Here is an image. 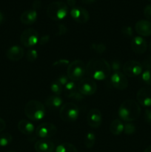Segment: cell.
I'll use <instances>...</instances> for the list:
<instances>
[{
  "instance_id": "3957f363",
  "label": "cell",
  "mask_w": 151,
  "mask_h": 152,
  "mask_svg": "<svg viewBox=\"0 0 151 152\" xmlns=\"http://www.w3.org/2000/svg\"><path fill=\"white\" fill-rule=\"evenodd\" d=\"M25 114L29 120L33 121H38L45 117V106L38 100L29 101L25 106Z\"/></svg>"
},
{
  "instance_id": "1f68e13d",
  "label": "cell",
  "mask_w": 151,
  "mask_h": 152,
  "mask_svg": "<svg viewBox=\"0 0 151 152\" xmlns=\"http://www.w3.org/2000/svg\"><path fill=\"white\" fill-rule=\"evenodd\" d=\"M67 32H68V28L66 27V25H63V24H59L57 25L56 32L55 33V34L56 36H62L65 35Z\"/></svg>"
},
{
  "instance_id": "7dc6e473",
  "label": "cell",
  "mask_w": 151,
  "mask_h": 152,
  "mask_svg": "<svg viewBox=\"0 0 151 152\" xmlns=\"http://www.w3.org/2000/svg\"><path fill=\"white\" fill-rule=\"evenodd\" d=\"M148 49H149L150 52L151 53V41L150 42V44H149V46H148Z\"/></svg>"
},
{
  "instance_id": "ac0fdd59",
  "label": "cell",
  "mask_w": 151,
  "mask_h": 152,
  "mask_svg": "<svg viewBox=\"0 0 151 152\" xmlns=\"http://www.w3.org/2000/svg\"><path fill=\"white\" fill-rule=\"evenodd\" d=\"M24 54H25V50L19 45L11 46L6 52V56L7 59L13 62L20 60L24 56Z\"/></svg>"
},
{
  "instance_id": "836d02e7",
  "label": "cell",
  "mask_w": 151,
  "mask_h": 152,
  "mask_svg": "<svg viewBox=\"0 0 151 152\" xmlns=\"http://www.w3.org/2000/svg\"><path fill=\"white\" fill-rule=\"evenodd\" d=\"M70 63V61L68 59H61L59 60L56 61L53 64V67H68L69 65V64Z\"/></svg>"
},
{
  "instance_id": "5bb4252c",
  "label": "cell",
  "mask_w": 151,
  "mask_h": 152,
  "mask_svg": "<svg viewBox=\"0 0 151 152\" xmlns=\"http://www.w3.org/2000/svg\"><path fill=\"white\" fill-rule=\"evenodd\" d=\"M137 102L143 107L151 106V88L149 87H142L138 91L136 94Z\"/></svg>"
},
{
  "instance_id": "681fc988",
  "label": "cell",
  "mask_w": 151,
  "mask_h": 152,
  "mask_svg": "<svg viewBox=\"0 0 151 152\" xmlns=\"http://www.w3.org/2000/svg\"><path fill=\"white\" fill-rule=\"evenodd\" d=\"M8 152H16V151H8Z\"/></svg>"
},
{
  "instance_id": "8d00e7d4",
  "label": "cell",
  "mask_w": 151,
  "mask_h": 152,
  "mask_svg": "<svg viewBox=\"0 0 151 152\" xmlns=\"http://www.w3.org/2000/svg\"><path fill=\"white\" fill-rule=\"evenodd\" d=\"M69 80L68 75H61L57 78L56 81L59 83L62 86H65L68 83H69Z\"/></svg>"
},
{
  "instance_id": "7bdbcfd3",
  "label": "cell",
  "mask_w": 151,
  "mask_h": 152,
  "mask_svg": "<svg viewBox=\"0 0 151 152\" xmlns=\"http://www.w3.org/2000/svg\"><path fill=\"white\" fill-rule=\"evenodd\" d=\"M76 0H67V5L70 6L73 8V7H76Z\"/></svg>"
},
{
  "instance_id": "9c48e42d",
  "label": "cell",
  "mask_w": 151,
  "mask_h": 152,
  "mask_svg": "<svg viewBox=\"0 0 151 152\" xmlns=\"http://www.w3.org/2000/svg\"><path fill=\"white\" fill-rule=\"evenodd\" d=\"M123 71L129 77H135L140 75L143 71L142 63L136 60H129L123 65Z\"/></svg>"
},
{
  "instance_id": "9a60e30c",
  "label": "cell",
  "mask_w": 151,
  "mask_h": 152,
  "mask_svg": "<svg viewBox=\"0 0 151 152\" xmlns=\"http://www.w3.org/2000/svg\"><path fill=\"white\" fill-rule=\"evenodd\" d=\"M65 95L68 98L76 101H81L84 99V96L79 93L77 88V86L73 81H69V83L65 86Z\"/></svg>"
},
{
  "instance_id": "f546056e",
  "label": "cell",
  "mask_w": 151,
  "mask_h": 152,
  "mask_svg": "<svg viewBox=\"0 0 151 152\" xmlns=\"http://www.w3.org/2000/svg\"><path fill=\"white\" fill-rule=\"evenodd\" d=\"M136 127L132 123H126L124 124V133L127 135H132L136 132Z\"/></svg>"
},
{
  "instance_id": "d4e9b609",
  "label": "cell",
  "mask_w": 151,
  "mask_h": 152,
  "mask_svg": "<svg viewBox=\"0 0 151 152\" xmlns=\"http://www.w3.org/2000/svg\"><path fill=\"white\" fill-rule=\"evenodd\" d=\"M96 142V135L93 132H88L84 137V145L87 148H92Z\"/></svg>"
},
{
  "instance_id": "b9f144b4",
  "label": "cell",
  "mask_w": 151,
  "mask_h": 152,
  "mask_svg": "<svg viewBox=\"0 0 151 152\" xmlns=\"http://www.w3.org/2000/svg\"><path fill=\"white\" fill-rule=\"evenodd\" d=\"M6 128V123L3 119L0 118V132H3Z\"/></svg>"
},
{
  "instance_id": "7c38bea8",
  "label": "cell",
  "mask_w": 151,
  "mask_h": 152,
  "mask_svg": "<svg viewBox=\"0 0 151 152\" xmlns=\"http://www.w3.org/2000/svg\"><path fill=\"white\" fill-rule=\"evenodd\" d=\"M70 14L76 22L80 24L86 23L90 19L88 11L82 7H73L70 11Z\"/></svg>"
},
{
  "instance_id": "ee69618b",
  "label": "cell",
  "mask_w": 151,
  "mask_h": 152,
  "mask_svg": "<svg viewBox=\"0 0 151 152\" xmlns=\"http://www.w3.org/2000/svg\"><path fill=\"white\" fill-rule=\"evenodd\" d=\"M81 1H82L84 4H92V3L95 2V1H96V0H81Z\"/></svg>"
},
{
  "instance_id": "7402d4cb",
  "label": "cell",
  "mask_w": 151,
  "mask_h": 152,
  "mask_svg": "<svg viewBox=\"0 0 151 152\" xmlns=\"http://www.w3.org/2000/svg\"><path fill=\"white\" fill-rule=\"evenodd\" d=\"M45 105L50 109H56L61 108L63 105V100L60 96L57 95H50L45 100Z\"/></svg>"
},
{
  "instance_id": "f1b7e54d",
  "label": "cell",
  "mask_w": 151,
  "mask_h": 152,
  "mask_svg": "<svg viewBox=\"0 0 151 152\" xmlns=\"http://www.w3.org/2000/svg\"><path fill=\"white\" fill-rule=\"evenodd\" d=\"M38 58V52L36 49H30L26 53V59L28 62H34Z\"/></svg>"
},
{
  "instance_id": "6da1fadb",
  "label": "cell",
  "mask_w": 151,
  "mask_h": 152,
  "mask_svg": "<svg viewBox=\"0 0 151 152\" xmlns=\"http://www.w3.org/2000/svg\"><path fill=\"white\" fill-rule=\"evenodd\" d=\"M86 66L87 75L93 80H105L111 73L110 65L105 59H92Z\"/></svg>"
},
{
  "instance_id": "4316f807",
  "label": "cell",
  "mask_w": 151,
  "mask_h": 152,
  "mask_svg": "<svg viewBox=\"0 0 151 152\" xmlns=\"http://www.w3.org/2000/svg\"><path fill=\"white\" fill-rule=\"evenodd\" d=\"M90 48L98 54H102L106 50V45L103 43H92Z\"/></svg>"
},
{
  "instance_id": "603a6c76",
  "label": "cell",
  "mask_w": 151,
  "mask_h": 152,
  "mask_svg": "<svg viewBox=\"0 0 151 152\" xmlns=\"http://www.w3.org/2000/svg\"><path fill=\"white\" fill-rule=\"evenodd\" d=\"M110 132L115 136L120 135L124 132V123L118 119H115L110 126Z\"/></svg>"
},
{
  "instance_id": "74e56055",
  "label": "cell",
  "mask_w": 151,
  "mask_h": 152,
  "mask_svg": "<svg viewBox=\"0 0 151 152\" xmlns=\"http://www.w3.org/2000/svg\"><path fill=\"white\" fill-rule=\"evenodd\" d=\"M50 37L48 34L41 36V37H39V39H38V44L39 45H46L49 41H50Z\"/></svg>"
},
{
  "instance_id": "c3c4849f",
  "label": "cell",
  "mask_w": 151,
  "mask_h": 152,
  "mask_svg": "<svg viewBox=\"0 0 151 152\" xmlns=\"http://www.w3.org/2000/svg\"><path fill=\"white\" fill-rule=\"evenodd\" d=\"M147 1H150V2H151V0H147Z\"/></svg>"
},
{
  "instance_id": "52a82bcc",
  "label": "cell",
  "mask_w": 151,
  "mask_h": 152,
  "mask_svg": "<svg viewBox=\"0 0 151 152\" xmlns=\"http://www.w3.org/2000/svg\"><path fill=\"white\" fill-rule=\"evenodd\" d=\"M39 35L38 33L33 28L25 29L20 36V42L26 48L33 47L38 44Z\"/></svg>"
},
{
  "instance_id": "277c9868",
  "label": "cell",
  "mask_w": 151,
  "mask_h": 152,
  "mask_svg": "<svg viewBox=\"0 0 151 152\" xmlns=\"http://www.w3.org/2000/svg\"><path fill=\"white\" fill-rule=\"evenodd\" d=\"M68 13V6L61 1H53L47 8V15L53 21H60L65 19Z\"/></svg>"
},
{
  "instance_id": "ab89813d",
  "label": "cell",
  "mask_w": 151,
  "mask_h": 152,
  "mask_svg": "<svg viewBox=\"0 0 151 152\" xmlns=\"http://www.w3.org/2000/svg\"><path fill=\"white\" fill-rule=\"evenodd\" d=\"M144 121L146 122L148 125L151 126V110H145L144 114Z\"/></svg>"
},
{
  "instance_id": "ba28073f",
  "label": "cell",
  "mask_w": 151,
  "mask_h": 152,
  "mask_svg": "<svg viewBox=\"0 0 151 152\" xmlns=\"http://www.w3.org/2000/svg\"><path fill=\"white\" fill-rule=\"evenodd\" d=\"M77 88L83 96H91L97 91V85L92 78L84 77L80 80L77 86Z\"/></svg>"
},
{
  "instance_id": "4dcf8cb0",
  "label": "cell",
  "mask_w": 151,
  "mask_h": 152,
  "mask_svg": "<svg viewBox=\"0 0 151 152\" xmlns=\"http://www.w3.org/2000/svg\"><path fill=\"white\" fill-rule=\"evenodd\" d=\"M142 79L145 84L151 86V70H145L142 74Z\"/></svg>"
},
{
  "instance_id": "f6af8a7d",
  "label": "cell",
  "mask_w": 151,
  "mask_h": 152,
  "mask_svg": "<svg viewBox=\"0 0 151 152\" xmlns=\"http://www.w3.org/2000/svg\"><path fill=\"white\" fill-rule=\"evenodd\" d=\"M3 20H4V16H3L2 13L0 11V25L3 22Z\"/></svg>"
},
{
  "instance_id": "60d3db41",
  "label": "cell",
  "mask_w": 151,
  "mask_h": 152,
  "mask_svg": "<svg viewBox=\"0 0 151 152\" xmlns=\"http://www.w3.org/2000/svg\"><path fill=\"white\" fill-rule=\"evenodd\" d=\"M41 1H39V0H35V1L33 2L32 9H33V10H38V9L41 8Z\"/></svg>"
},
{
  "instance_id": "2e32d148",
  "label": "cell",
  "mask_w": 151,
  "mask_h": 152,
  "mask_svg": "<svg viewBox=\"0 0 151 152\" xmlns=\"http://www.w3.org/2000/svg\"><path fill=\"white\" fill-rule=\"evenodd\" d=\"M130 45H131L133 51L137 54H143L144 53L146 52L148 48L146 40L140 36L133 37Z\"/></svg>"
},
{
  "instance_id": "44dd1931",
  "label": "cell",
  "mask_w": 151,
  "mask_h": 152,
  "mask_svg": "<svg viewBox=\"0 0 151 152\" xmlns=\"http://www.w3.org/2000/svg\"><path fill=\"white\" fill-rule=\"evenodd\" d=\"M18 129L25 135H30L35 131L34 125L27 120H22L18 123Z\"/></svg>"
},
{
  "instance_id": "30bf717a",
  "label": "cell",
  "mask_w": 151,
  "mask_h": 152,
  "mask_svg": "<svg viewBox=\"0 0 151 152\" xmlns=\"http://www.w3.org/2000/svg\"><path fill=\"white\" fill-rule=\"evenodd\" d=\"M57 129L53 124L50 123H43L37 126L35 132L37 137L42 139L52 137L56 134Z\"/></svg>"
},
{
  "instance_id": "bcb514c9",
  "label": "cell",
  "mask_w": 151,
  "mask_h": 152,
  "mask_svg": "<svg viewBox=\"0 0 151 152\" xmlns=\"http://www.w3.org/2000/svg\"><path fill=\"white\" fill-rule=\"evenodd\" d=\"M144 152H151V145H150V146H148L147 148H146V149L144 151Z\"/></svg>"
},
{
  "instance_id": "ffe728a7",
  "label": "cell",
  "mask_w": 151,
  "mask_h": 152,
  "mask_svg": "<svg viewBox=\"0 0 151 152\" xmlns=\"http://www.w3.org/2000/svg\"><path fill=\"white\" fill-rule=\"evenodd\" d=\"M37 16H38V14H37L36 10L33 9H30V10H25L21 14L20 21L24 25H33L36 21Z\"/></svg>"
},
{
  "instance_id": "484cf974",
  "label": "cell",
  "mask_w": 151,
  "mask_h": 152,
  "mask_svg": "<svg viewBox=\"0 0 151 152\" xmlns=\"http://www.w3.org/2000/svg\"><path fill=\"white\" fill-rule=\"evenodd\" d=\"M12 135L9 133H3L0 134V146L4 147L12 142Z\"/></svg>"
},
{
  "instance_id": "5b68a950",
  "label": "cell",
  "mask_w": 151,
  "mask_h": 152,
  "mask_svg": "<svg viewBox=\"0 0 151 152\" xmlns=\"http://www.w3.org/2000/svg\"><path fill=\"white\" fill-rule=\"evenodd\" d=\"M87 73V66L80 59L73 61L68 66L67 75L71 81H80Z\"/></svg>"
},
{
  "instance_id": "7a4b0ae2",
  "label": "cell",
  "mask_w": 151,
  "mask_h": 152,
  "mask_svg": "<svg viewBox=\"0 0 151 152\" xmlns=\"http://www.w3.org/2000/svg\"><path fill=\"white\" fill-rule=\"evenodd\" d=\"M118 114L121 120L127 123L135 121L141 114L140 105L133 99H127L120 105Z\"/></svg>"
},
{
  "instance_id": "f35d334b",
  "label": "cell",
  "mask_w": 151,
  "mask_h": 152,
  "mask_svg": "<svg viewBox=\"0 0 151 152\" xmlns=\"http://www.w3.org/2000/svg\"><path fill=\"white\" fill-rule=\"evenodd\" d=\"M144 16L150 22H151V4H147L144 9Z\"/></svg>"
},
{
  "instance_id": "e575fe53",
  "label": "cell",
  "mask_w": 151,
  "mask_h": 152,
  "mask_svg": "<svg viewBox=\"0 0 151 152\" xmlns=\"http://www.w3.org/2000/svg\"><path fill=\"white\" fill-rule=\"evenodd\" d=\"M142 65L146 70H151V56L148 55L142 61Z\"/></svg>"
},
{
  "instance_id": "8fae6325",
  "label": "cell",
  "mask_w": 151,
  "mask_h": 152,
  "mask_svg": "<svg viewBox=\"0 0 151 152\" xmlns=\"http://www.w3.org/2000/svg\"><path fill=\"white\" fill-rule=\"evenodd\" d=\"M110 82L112 86L118 90H125L128 87L127 77L121 71L113 73L110 77Z\"/></svg>"
},
{
  "instance_id": "d590c367",
  "label": "cell",
  "mask_w": 151,
  "mask_h": 152,
  "mask_svg": "<svg viewBox=\"0 0 151 152\" xmlns=\"http://www.w3.org/2000/svg\"><path fill=\"white\" fill-rule=\"evenodd\" d=\"M111 70H112L113 72H118V71H120L121 68V62L118 60H114L113 61L112 63L110 65Z\"/></svg>"
},
{
  "instance_id": "8992f818",
  "label": "cell",
  "mask_w": 151,
  "mask_h": 152,
  "mask_svg": "<svg viewBox=\"0 0 151 152\" xmlns=\"http://www.w3.org/2000/svg\"><path fill=\"white\" fill-rule=\"evenodd\" d=\"M59 116L63 121L71 123L77 120L79 116V109L73 102H67L62 105L59 111Z\"/></svg>"
},
{
  "instance_id": "d6986e66",
  "label": "cell",
  "mask_w": 151,
  "mask_h": 152,
  "mask_svg": "<svg viewBox=\"0 0 151 152\" xmlns=\"http://www.w3.org/2000/svg\"><path fill=\"white\" fill-rule=\"evenodd\" d=\"M34 148L36 152H54L55 145L52 141L42 139L36 142Z\"/></svg>"
},
{
  "instance_id": "83f0119b",
  "label": "cell",
  "mask_w": 151,
  "mask_h": 152,
  "mask_svg": "<svg viewBox=\"0 0 151 152\" xmlns=\"http://www.w3.org/2000/svg\"><path fill=\"white\" fill-rule=\"evenodd\" d=\"M50 91L54 95L60 96L63 91V88H62V86L57 81H55L53 82L50 85Z\"/></svg>"
},
{
  "instance_id": "d6a6232c",
  "label": "cell",
  "mask_w": 151,
  "mask_h": 152,
  "mask_svg": "<svg viewBox=\"0 0 151 152\" xmlns=\"http://www.w3.org/2000/svg\"><path fill=\"white\" fill-rule=\"evenodd\" d=\"M121 34L124 37H132L133 35V30L130 26H124L121 29Z\"/></svg>"
},
{
  "instance_id": "e0dca14e",
  "label": "cell",
  "mask_w": 151,
  "mask_h": 152,
  "mask_svg": "<svg viewBox=\"0 0 151 152\" xmlns=\"http://www.w3.org/2000/svg\"><path fill=\"white\" fill-rule=\"evenodd\" d=\"M135 30L140 37H150L151 35V22L145 19L138 21L135 25Z\"/></svg>"
},
{
  "instance_id": "4fadbf2b",
  "label": "cell",
  "mask_w": 151,
  "mask_h": 152,
  "mask_svg": "<svg viewBox=\"0 0 151 152\" xmlns=\"http://www.w3.org/2000/svg\"><path fill=\"white\" fill-rule=\"evenodd\" d=\"M87 123L92 129H98L102 123V115L97 108H92L87 115Z\"/></svg>"
},
{
  "instance_id": "cb8c5ba5",
  "label": "cell",
  "mask_w": 151,
  "mask_h": 152,
  "mask_svg": "<svg viewBox=\"0 0 151 152\" xmlns=\"http://www.w3.org/2000/svg\"><path fill=\"white\" fill-rule=\"evenodd\" d=\"M55 152H78V150L73 144L64 142L56 147Z\"/></svg>"
}]
</instances>
